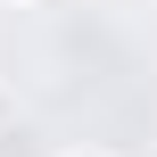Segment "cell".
Instances as JSON below:
<instances>
[{"label":"cell","mask_w":157,"mask_h":157,"mask_svg":"<svg viewBox=\"0 0 157 157\" xmlns=\"http://www.w3.org/2000/svg\"><path fill=\"white\" fill-rule=\"evenodd\" d=\"M58 157H116V149H58Z\"/></svg>","instance_id":"cell-1"}]
</instances>
